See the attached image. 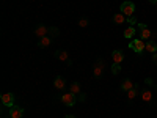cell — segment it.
I'll use <instances>...</instances> for the list:
<instances>
[{"label": "cell", "mask_w": 157, "mask_h": 118, "mask_svg": "<svg viewBox=\"0 0 157 118\" xmlns=\"http://www.w3.org/2000/svg\"><path fill=\"white\" fill-rule=\"evenodd\" d=\"M119 10H121V13H123L126 17H131V16H134V13H135V5H134L132 2H129V0H126V2L121 3Z\"/></svg>", "instance_id": "obj_1"}, {"label": "cell", "mask_w": 157, "mask_h": 118, "mask_svg": "<svg viewBox=\"0 0 157 118\" xmlns=\"http://www.w3.org/2000/svg\"><path fill=\"white\" fill-rule=\"evenodd\" d=\"M60 101H61V104H64V106H68V107H72L74 104L77 102V96L74 95V93H64L61 98H60Z\"/></svg>", "instance_id": "obj_2"}, {"label": "cell", "mask_w": 157, "mask_h": 118, "mask_svg": "<svg viewBox=\"0 0 157 118\" xmlns=\"http://www.w3.org/2000/svg\"><path fill=\"white\" fill-rule=\"evenodd\" d=\"M104 69H105V61H104L102 58H97L96 63H94V68H93V74H94V77H102Z\"/></svg>", "instance_id": "obj_3"}, {"label": "cell", "mask_w": 157, "mask_h": 118, "mask_svg": "<svg viewBox=\"0 0 157 118\" xmlns=\"http://www.w3.org/2000/svg\"><path fill=\"white\" fill-rule=\"evenodd\" d=\"M129 47H131L134 52L142 55V54L145 52V43H143V40H132L131 43H129Z\"/></svg>", "instance_id": "obj_4"}, {"label": "cell", "mask_w": 157, "mask_h": 118, "mask_svg": "<svg viewBox=\"0 0 157 118\" xmlns=\"http://www.w3.org/2000/svg\"><path fill=\"white\" fill-rule=\"evenodd\" d=\"M33 33H35V36H36L38 40H41V38H44V36H49V27H46V25L39 24V25L35 27Z\"/></svg>", "instance_id": "obj_5"}, {"label": "cell", "mask_w": 157, "mask_h": 118, "mask_svg": "<svg viewBox=\"0 0 157 118\" xmlns=\"http://www.w3.org/2000/svg\"><path fill=\"white\" fill-rule=\"evenodd\" d=\"M138 30H140V40L148 41L149 38H152V32L148 29L145 24H138Z\"/></svg>", "instance_id": "obj_6"}, {"label": "cell", "mask_w": 157, "mask_h": 118, "mask_svg": "<svg viewBox=\"0 0 157 118\" xmlns=\"http://www.w3.org/2000/svg\"><path fill=\"white\" fill-rule=\"evenodd\" d=\"M0 99H2V104L8 109H11L14 106V95L13 93H3L0 96Z\"/></svg>", "instance_id": "obj_7"}, {"label": "cell", "mask_w": 157, "mask_h": 118, "mask_svg": "<svg viewBox=\"0 0 157 118\" xmlns=\"http://www.w3.org/2000/svg\"><path fill=\"white\" fill-rule=\"evenodd\" d=\"M24 109L19 107V106H13L10 109V118H22L24 116Z\"/></svg>", "instance_id": "obj_8"}, {"label": "cell", "mask_w": 157, "mask_h": 118, "mask_svg": "<svg viewBox=\"0 0 157 118\" xmlns=\"http://www.w3.org/2000/svg\"><path fill=\"white\" fill-rule=\"evenodd\" d=\"M53 87L57 88V90H63L64 87H66V80H64V77H61V76L55 77V80H53Z\"/></svg>", "instance_id": "obj_9"}, {"label": "cell", "mask_w": 157, "mask_h": 118, "mask_svg": "<svg viewBox=\"0 0 157 118\" xmlns=\"http://www.w3.org/2000/svg\"><path fill=\"white\" fill-rule=\"evenodd\" d=\"M112 58H113V63H118V65H121L123 60H124V55L121 50H113L112 52Z\"/></svg>", "instance_id": "obj_10"}, {"label": "cell", "mask_w": 157, "mask_h": 118, "mask_svg": "<svg viewBox=\"0 0 157 118\" xmlns=\"http://www.w3.org/2000/svg\"><path fill=\"white\" fill-rule=\"evenodd\" d=\"M145 50L146 52H149V54H155L157 52V44H155V41H148L146 44H145Z\"/></svg>", "instance_id": "obj_11"}, {"label": "cell", "mask_w": 157, "mask_h": 118, "mask_svg": "<svg viewBox=\"0 0 157 118\" xmlns=\"http://www.w3.org/2000/svg\"><path fill=\"white\" fill-rule=\"evenodd\" d=\"M55 57H57L60 61H68L69 60V54L66 50H57L55 52Z\"/></svg>", "instance_id": "obj_12"}, {"label": "cell", "mask_w": 157, "mask_h": 118, "mask_svg": "<svg viewBox=\"0 0 157 118\" xmlns=\"http://www.w3.org/2000/svg\"><path fill=\"white\" fill-rule=\"evenodd\" d=\"M113 22L116 24V25H121V24H124L126 22V16L119 11V13H116L115 16H113Z\"/></svg>", "instance_id": "obj_13"}, {"label": "cell", "mask_w": 157, "mask_h": 118, "mask_svg": "<svg viewBox=\"0 0 157 118\" xmlns=\"http://www.w3.org/2000/svg\"><path fill=\"white\" fill-rule=\"evenodd\" d=\"M134 87H135V84L132 82L131 79H126L124 82L121 84V90H123V92H129V90H132Z\"/></svg>", "instance_id": "obj_14"}, {"label": "cell", "mask_w": 157, "mask_h": 118, "mask_svg": "<svg viewBox=\"0 0 157 118\" xmlns=\"http://www.w3.org/2000/svg\"><path fill=\"white\" fill-rule=\"evenodd\" d=\"M50 44H52V38H50V36H44V38H41L38 41V46L39 47H49Z\"/></svg>", "instance_id": "obj_15"}, {"label": "cell", "mask_w": 157, "mask_h": 118, "mask_svg": "<svg viewBox=\"0 0 157 118\" xmlns=\"http://www.w3.org/2000/svg\"><path fill=\"white\" fill-rule=\"evenodd\" d=\"M69 92L74 93L76 96L80 95V93H82V87H80V84H79V82H74V84L71 85V88H69Z\"/></svg>", "instance_id": "obj_16"}, {"label": "cell", "mask_w": 157, "mask_h": 118, "mask_svg": "<svg viewBox=\"0 0 157 118\" xmlns=\"http://www.w3.org/2000/svg\"><path fill=\"white\" fill-rule=\"evenodd\" d=\"M134 36H135V27H127V29L124 30V38L131 40V38H134Z\"/></svg>", "instance_id": "obj_17"}, {"label": "cell", "mask_w": 157, "mask_h": 118, "mask_svg": "<svg viewBox=\"0 0 157 118\" xmlns=\"http://www.w3.org/2000/svg\"><path fill=\"white\" fill-rule=\"evenodd\" d=\"M142 99L145 102H149L151 99H152V93H151V90H145V92L142 93Z\"/></svg>", "instance_id": "obj_18"}, {"label": "cell", "mask_w": 157, "mask_h": 118, "mask_svg": "<svg viewBox=\"0 0 157 118\" xmlns=\"http://www.w3.org/2000/svg\"><path fill=\"white\" fill-rule=\"evenodd\" d=\"M49 36L52 40L57 38V36H58V29H57V27H50V29H49Z\"/></svg>", "instance_id": "obj_19"}, {"label": "cell", "mask_w": 157, "mask_h": 118, "mask_svg": "<svg viewBox=\"0 0 157 118\" xmlns=\"http://www.w3.org/2000/svg\"><path fill=\"white\" fill-rule=\"evenodd\" d=\"M137 95H138V90H137V85H135V87H134L132 90H129V92H127V98H129V99H134V98H135Z\"/></svg>", "instance_id": "obj_20"}, {"label": "cell", "mask_w": 157, "mask_h": 118, "mask_svg": "<svg viewBox=\"0 0 157 118\" xmlns=\"http://www.w3.org/2000/svg\"><path fill=\"white\" fill-rule=\"evenodd\" d=\"M119 71H121V65H118V63H113V65H112V72H113V74H118Z\"/></svg>", "instance_id": "obj_21"}, {"label": "cell", "mask_w": 157, "mask_h": 118, "mask_svg": "<svg viewBox=\"0 0 157 118\" xmlns=\"http://www.w3.org/2000/svg\"><path fill=\"white\" fill-rule=\"evenodd\" d=\"M127 22H129V25H131V27H135V25H137V19H135L134 16L127 17Z\"/></svg>", "instance_id": "obj_22"}, {"label": "cell", "mask_w": 157, "mask_h": 118, "mask_svg": "<svg viewBox=\"0 0 157 118\" xmlns=\"http://www.w3.org/2000/svg\"><path fill=\"white\" fill-rule=\"evenodd\" d=\"M77 101H79V102H85V101H87V95H85V93L77 95Z\"/></svg>", "instance_id": "obj_23"}, {"label": "cell", "mask_w": 157, "mask_h": 118, "mask_svg": "<svg viewBox=\"0 0 157 118\" xmlns=\"http://www.w3.org/2000/svg\"><path fill=\"white\" fill-rule=\"evenodd\" d=\"M77 24H79V27H82V29H84V27H87V25H88V21H87V19H80Z\"/></svg>", "instance_id": "obj_24"}, {"label": "cell", "mask_w": 157, "mask_h": 118, "mask_svg": "<svg viewBox=\"0 0 157 118\" xmlns=\"http://www.w3.org/2000/svg\"><path fill=\"white\" fill-rule=\"evenodd\" d=\"M145 84H146V85H152V79H151V77H146V79H145Z\"/></svg>", "instance_id": "obj_25"}, {"label": "cell", "mask_w": 157, "mask_h": 118, "mask_svg": "<svg viewBox=\"0 0 157 118\" xmlns=\"http://www.w3.org/2000/svg\"><path fill=\"white\" fill-rule=\"evenodd\" d=\"M152 61L157 65V52H155V54H152Z\"/></svg>", "instance_id": "obj_26"}, {"label": "cell", "mask_w": 157, "mask_h": 118, "mask_svg": "<svg viewBox=\"0 0 157 118\" xmlns=\"http://www.w3.org/2000/svg\"><path fill=\"white\" fill-rule=\"evenodd\" d=\"M66 65H68V66H72V60H71V58L66 61Z\"/></svg>", "instance_id": "obj_27"}, {"label": "cell", "mask_w": 157, "mask_h": 118, "mask_svg": "<svg viewBox=\"0 0 157 118\" xmlns=\"http://www.w3.org/2000/svg\"><path fill=\"white\" fill-rule=\"evenodd\" d=\"M149 3H152V5H157V0H149Z\"/></svg>", "instance_id": "obj_28"}, {"label": "cell", "mask_w": 157, "mask_h": 118, "mask_svg": "<svg viewBox=\"0 0 157 118\" xmlns=\"http://www.w3.org/2000/svg\"><path fill=\"white\" fill-rule=\"evenodd\" d=\"M152 38H157V32H152Z\"/></svg>", "instance_id": "obj_29"}, {"label": "cell", "mask_w": 157, "mask_h": 118, "mask_svg": "<svg viewBox=\"0 0 157 118\" xmlns=\"http://www.w3.org/2000/svg\"><path fill=\"white\" fill-rule=\"evenodd\" d=\"M64 118H76V116H74V115H66Z\"/></svg>", "instance_id": "obj_30"}]
</instances>
